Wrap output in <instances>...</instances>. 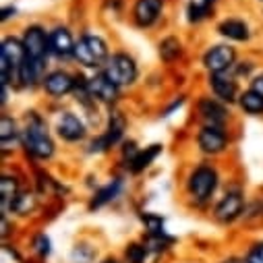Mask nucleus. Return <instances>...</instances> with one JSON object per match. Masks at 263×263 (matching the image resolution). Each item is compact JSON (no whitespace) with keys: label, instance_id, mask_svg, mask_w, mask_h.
<instances>
[{"label":"nucleus","instance_id":"obj_1","mask_svg":"<svg viewBox=\"0 0 263 263\" xmlns=\"http://www.w3.org/2000/svg\"><path fill=\"white\" fill-rule=\"evenodd\" d=\"M25 147L29 154H33L35 158H42V160H46L54 154V143L48 137L46 128L37 116H33V120L29 122V126L25 130Z\"/></svg>","mask_w":263,"mask_h":263},{"label":"nucleus","instance_id":"obj_2","mask_svg":"<svg viewBox=\"0 0 263 263\" xmlns=\"http://www.w3.org/2000/svg\"><path fill=\"white\" fill-rule=\"evenodd\" d=\"M108 56L106 42L98 35H83L75 46V58L85 67H100Z\"/></svg>","mask_w":263,"mask_h":263},{"label":"nucleus","instance_id":"obj_3","mask_svg":"<svg viewBox=\"0 0 263 263\" xmlns=\"http://www.w3.org/2000/svg\"><path fill=\"white\" fill-rule=\"evenodd\" d=\"M216 184H218V174L214 168L210 166H201L197 168L193 174H191V180H189V191L193 195L195 201H205L212 197V193L216 191Z\"/></svg>","mask_w":263,"mask_h":263},{"label":"nucleus","instance_id":"obj_4","mask_svg":"<svg viewBox=\"0 0 263 263\" xmlns=\"http://www.w3.org/2000/svg\"><path fill=\"white\" fill-rule=\"evenodd\" d=\"M114 85H128V83H133L135 77H137V67H135V62L130 56L126 54H116L112 56V60L108 62V67H106V73H104Z\"/></svg>","mask_w":263,"mask_h":263},{"label":"nucleus","instance_id":"obj_5","mask_svg":"<svg viewBox=\"0 0 263 263\" xmlns=\"http://www.w3.org/2000/svg\"><path fill=\"white\" fill-rule=\"evenodd\" d=\"M25 58H27V50L19 40L9 37L3 42V85L9 83L11 69L19 71V67L25 62Z\"/></svg>","mask_w":263,"mask_h":263},{"label":"nucleus","instance_id":"obj_6","mask_svg":"<svg viewBox=\"0 0 263 263\" xmlns=\"http://www.w3.org/2000/svg\"><path fill=\"white\" fill-rule=\"evenodd\" d=\"M203 62H205L208 71H212V73H224L228 67H232V62H234V50L230 46H216V48H212L205 54Z\"/></svg>","mask_w":263,"mask_h":263},{"label":"nucleus","instance_id":"obj_7","mask_svg":"<svg viewBox=\"0 0 263 263\" xmlns=\"http://www.w3.org/2000/svg\"><path fill=\"white\" fill-rule=\"evenodd\" d=\"M23 46H25L29 58H33V60H44V56H46V52H48V46H50V40L46 37V33H44L40 27H29V29L25 31Z\"/></svg>","mask_w":263,"mask_h":263},{"label":"nucleus","instance_id":"obj_8","mask_svg":"<svg viewBox=\"0 0 263 263\" xmlns=\"http://www.w3.org/2000/svg\"><path fill=\"white\" fill-rule=\"evenodd\" d=\"M58 135L62 139H67V141H79V139L85 137V126L75 114L64 112L58 118Z\"/></svg>","mask_w":263,"mask_h":263},{"label":"nucleus","instance_id":"obj_9","mask_svg":"<svg viewBox=\"0 0 263 263\" xmlns=\"http://www.w3.org/2000/svg\"><path fill=\"white\" fill-rule=\"evenodd\" d=\"M89 96L100 102H114L118 96V85H114L106 75H98L91 81H87Z\"/></svg>","mask_w":263,"mask_h":263},{"label":"nucleus","instance_id":"obj_10","mask_svg":"<svg viewBox=\"0 0 263 263\" xmlns=\"http://www.w3.org/2000/svg\"><path fill=\"white\" fill-rule=\"evenodd\" d=\"M242 212V197L240 193H228L216 208V218L220 222H232Z\"/></svg>","mask_w":263,"mask_h":263},{"label":"nucleus","instance_id":"obj_11","mask_svg":"<svg viewBox=\"0 0 263 263\" xmlns=\"http://www.w3.org/2000/svg\"><path fill=\"white\" fill-rule=\"evenodd\" d=\"M199 147L205 154H220L226 147V135L218 126H205L199 133Z\"/></svg>","mask_w":263,"mask_h":263},{"label":"nucleus","instance_id":"obj_12","mask_svg":"<svg viewBox=\"0 0 263 263\" xmlns=\"http://www.w3.org/2000/svg\"><path fill=\"white\" fill-rule=\"evenodd\" d=\"M44 87L50 96H64V93H69L73 87H75V81L71 75L67 73H62V71H56V73H50L46 79H44Z\"/></svg>","mask_w":263,"mask_h":263},{"label":"nucleus","instance_id":"obj_13","mask_svg":"<svg viewBox=\"0 0 263 263\" xmlns=\"http://www.w3.org/2000/svg\"><path fill=\"white\" fill-rule=\"evenodd\" d=\"M75 42H73V35L69 33V29L64 27H58L52 31L50 35V50L58 56H69V54H75Z\"/></svg>","mask_w":263,"mask_h":263},{"label":"nucleus","instance_id":"obj_14","mask_svg":"<svg viewBox=\"0 0 263 263\" xmlns=\"http://www.w3.org/2000/svg\"><path fill=\"white\" fill-rule=\"evenodd\" d=\"M162 13V0H139L135 5V19L139 25H152Z\"/></svg>","mask_w":263,"mask_h":263},{"label":"nucleus","instance_id":"obj_15","mask_svg":"<svg viewBox=\"0 0 263 263\" xmlns=\"http://www.w3.org/2000/svg\"><path fill=\"white\" fill-rule=\"evenodd\" d=\"M122 130H124V118H122L118 112H114V114H112V118H110L108 133H106L102 139L93 141L91 149H106V147L114 145V143H116V141L122 137Z\"/></svg>","mask_w":263,"mask_h":263},{"label":"nucleus","instance_id":"obj_16","mask_svg":"<svg viewBox=\"0 0 263 263\" xmlns=\"http://www.w3.org/2000/svg\"><path fill=\"white\" fill-rule=\"evenodd\" d=\"M212 89L224 102H232L236 98V83L230 77H226L224 73H214L212 75Z\"/></svg>","mask_w":263,"mask_h":263},{"label":"nucleus","instance_id":"obj_17","mask_svg":"<svg viewBox=\"0 0 263 263\" xmlns=\"http://www.w3.org/2000/svg\"><path fill=\"white\" fill-rule=\"evenodd\" d=\"M42 62L44 60H33V58H25V62L19 67V79H21V83L23 85H33L37 79H40V75H42Z\"/></svg>","mask_w":263,"mask_h":263},{"label":"nucleus","instance_id":"obj_18","mask_svg":"<svg viewBox=\"0 0 263 263\" xmlns=\"http://www.w3.org/2000/svg\"><path fill=\"white\" fill-rule=\"evenodd\" d=\"M199 110H201L203 118L210 122V126H218V124H222L226 120V110L214 100H203L199 104Z\"/></svg>","mask_w":263,"mask_h":263},{"label":"nucleus","instance_id":"obj_19","mask_svg":"<svg viewBox=\"0 0 263 263\" xmlns=\"http://www.w3.org/2000/svg\"><path fill=\"white\" fill-rule=\"evenodd\" d=\"M220 31L222 35L230 37V40H236V42H242L249 37V27L242 23V21H236V19H228L220 25Z\"/></svg>","mask_w":263,"mask_h":263},{"label":"nucleus","instance_id":"obj_20","mask_svg":"<svg viewBox=\"0 0 263 263\" xmlns=\"http://www.w3.org/2000/svg\"><path fill=\"white\" fill-rule=\"evenodd\" d=\"M0 195H3V210L13 208L15 199H17V180L11 176H3V182H0Z\"/></svg>","mask_w":263,"mask_h":263},{"label":"nucleus","instance_id":"obj_21","mask_svg":"<svg viewBox=\"0 0 263 263\" xmlns=\"http://www.w3.org/2000/svg\"><path fill=\"white\" fill-rule=\"evenodd\" d=\"M240 106L249 114H261L263 112V96H259L257 91L251 89V91L240 96Z\"/></svg>","mask_w":263,"mask_h":263},{"label":"nucleus","instance_id":"obj_22","mask_svg":"<svg viewBox=\"0 0 263 263\" xmlns=\"http://www.w3.org/2000/svg\"><path fill=\"white\" fill-rule=\"evenodd\" d=\"M120 180H114V182H110L108 186H104V189H100L98 193H96V197H93V201H91V210L93 208H100V205H104V203H108L110 199H114V197L118 195V191H120Z\"/></svg>","mask_w":263,"mask_h":263},{"label":"nucleus","instance_id":"obj_23","mask_svg":"<svg viewBox=\"0 0 263 263\" xmlns=\"http://www.w3.org/2000/svg\"><path fill=\"white\" fill-rule=\"evenodd\" d=\"M162 152V147L160 145H152V147H147L145 152H141V154H137V158L130 162V170L133 172H141L143 168H147L149 164H152V160L158 156Z\"/></svg>","mask_w":263,"mask_h":263},{"label":"nucleus","instance_id":"obj_24","mask_svg":"<svg viewBox=\"0 0 263 263\" xmlns=\"http://www.w3.org/2000/svg\"><path fill=\"white\" fill-rule=\"evenodd\" d=\"M11 210H15V212L21 214V216L33 212V210H35V197H33L31 193H19Z\"/></svg>","mask_w":263,"mask_h":263},{"label":"nucleus","instance_id":"obj_25","mask_svg":"<svg viewBox=\"0 0 263 263\" xmlns=\"http://www.w3.org/2000/svg\"><path fill=\"white\" fill-rule=\"evenodd\" d=\"M160 54H162L164 60H172V58H176V56L180 54V44H178L174 37H168V40L162 42V46H160Z\"/></svg>","mask_w":263,"mask_h":263},{"label":"nucleus","instance_id":"obj_26","mask_svg":"<svg viewBox=\"0 0 263 263\" xmlns=\"http://www.w3.org/2000/svg\"><path fill=\"white\" fill-rule=\"evenodd\" d=\"M145 255H147V247H141V245H130L126 249L128 263H145Z\"/></svg>","mask_w":263,"mask_h":263},{"label":"nucleus","instance_id":"obj_27","mask_svg":"<svg viewBox=\"0 0 263 263\" xmlns=\"http://www.w3.org/2000/svg\"><path fill=\"white\" fill-rule=\"evenodd\" d=\"M93 257H96V251L89 249L87 245H77L75 251H73V259H75L77 263H91Z\"/></svg>","mask_w":263,"mask_h":263},{"label":"nucleus","instance_id":"obj_28","mask_svg":"<svg viewBox=\"0 0 263 263\" xmlns=\"http://www.w3.org/2000/svg\"><path fill=\"white\" fill-rule=\"evenodd\" d=\"M0 137H3L5 145L9 139H15V122L9 116H3V122H0Z\"/></svg>","mask_w":263,"mask_h":263},{"label":"nucleus","instance_id":"obj_29","mask_svg":"<svg viewBox=\"0 0 263 263\" xmlns=\"http://www.w3.org/2000/svg\"><path fill=\"white\" fill-rule=\"evenodd\" d=\"M247 263H263V242L253 245V249L247 255Z\"/></svg>","mask_w":263,"mask_h":263},{"label":"nucleus","instance_id":"obj_30","mask_svg":"<svg viewBox=\"0 0 263 263\" xmlns=\"http://www.w3.org/2000/svg\"><path fill=\"white\" fill-rule=\"evenodd\" d=\"M35 249H37L40 255H48V253H50V240H48L44 234L37 236V240H35Z\"/></svg>","mask_w":263,"mask_h":263},{"label":"nucleus","instance_id":"obj_31","mask_svg":"<svg viewBox=\"0 0 263 263\" xmlns=\"http://www.w3.org/2000/svg\"><path fill=\"white\" fill-rule=\"evenodd\" d=\"M189 13H191V21H199L201 17H203V13H205V7H199V5H191L189 7Z\"/></svg>","mask_w":263,"mask_h":263},{"label":"nucleus","instance_id":"obj_32","mask_svg":"<svg viewBox=\"0 0 263 263\" xmlns=\"http://www.w3.org/2000/svg\"><path fill=\"white\" fill-rule=\"evenodd\" d=\"M253 91H257L259 96H263V75H259V77L253 81Z\"/></svg>","mask_w":263,"mask_h":263},{"label":"nucleus","instance_id":"obj_33","mask_svg":"<svg viewBox=\"0 0 263 263\" xmlns=\"http://www.w3.org/2000/svg\"><path fill=\"white\" fill-rule=\"evenodd\" d=\"M224 263H242V261H238V259H226Z\"/></svg>","mask_w":263,"mask_h":263},{"label":"nucleus","instance_id":"obj_34","mask_svg":"<svg viewBox=\"0 0 263 263\" xmlns=\"http://www.w3.org/2000/svg\"><path fill=\"white\" fill-rule=\"evenodd\" d=\"M214 3V0H205V3H203V7H208V5H212Z\"/></svg>","mask_w":263,"mask_h":263},{"label":"nucleus","instance_id":"obj_35","mask_svg":"<svg viewBox=\"0 0 263 263\" xmlns=\"http://www.w3.org/2000/svg\"><path fill=\"white\" fill-rule=\"evenodd\" d=\"M104 263H118V261H114V259H108V261H104Z\"/></svg>","mask_w":263,"mask_h":263}]
</instances>
